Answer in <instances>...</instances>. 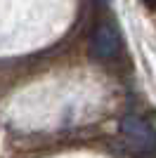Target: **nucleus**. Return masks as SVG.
<instances>
[{
	"instance_id": "f03ea898",
	"label": "nucleus",
	"mask_w": 156,
	"mask_h": 158,
	"mask_svg": "<svg viewBox=\"0 0 156 158\" xmlns=\"http://www.w3.org/2000/svg\"><path fill=\"white\" fill-rule=\"evenodd\" d=\"M90 52L95 59L109 61L121 52V33L114 24H99L95 35H92V45Z\"/></svg>"
},
{
	"instance_id": "f257e3e1",
	"label": "nucleus",
	"mask_w": 156,
	"mask_h": 158,
	"mask_svg": "<svg viewBox=\"0 0 156 158\" xmlns=\"http://www.w3.org/2000/svg\"><path fill=\"white\" fill-rule=\"evenodd\" d=\"M121 135L135 156L156 153V132L147 120L137 118V116H125L121 120Z\"/></svg>"
},
{
	"instance_id": "20e7f679",
	"label": "nucleus",
	"mask_w": 156,
	"mask_h": 158,
	"mask_svg": "<svg viewBox=\"0 0 156 158\" xmlns=\"http://www.w3.org/2000/svg\"><path fill=\"white\" fill-rule=\"evenodd\" d=\"M99 2H109V0H99Z\"/></svg>"
},
{
	"instance_id": "7ed1b4c3",
	"label": "nucleus",
	"mask_w": 156,
	"mask_h": 158,
	"mask_svg": "<svg viewBox=\"0 0 156 158\" xmlns=\"http://www.w3.org/2000/svg\"><path fill=\"white\" fill-rule=\"evenodd\" d=\"M142 2L149 7V10H156V0H142Z\"/></svg>"
}]
</instances>
